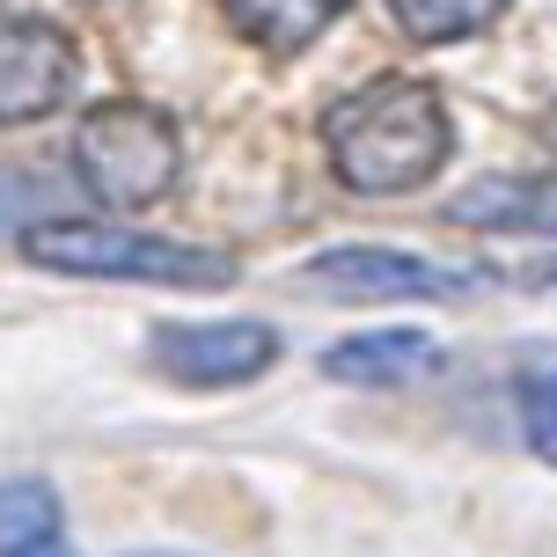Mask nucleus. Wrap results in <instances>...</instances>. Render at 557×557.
<instances>
[{"mask_svg":"<svg viewBox=\"0 0 557 557\" xmlns=\"http://www.w3.org/2000/svg\"><path fill=\"white\" fill-rule=\"evenodd\" d=\"M447 367L441 337L425 331H360L323 352V374L345 382V389H411V382H433Z\"/></svg>","mask_w":557,"mask_h":557,"instance_id":"0eeeda50","label":"nucleus"},{"mask_svg":"<svg viewBox=\"0 0 557 557\" xmlns=\"http://www.w3.org/2000/svg\"><path fill=\"white\" fill-rule=\"evenodd\" d=\"M447 221L476 235H550L557 243V176H476L447 198Z\"/></svg>","mask_w":557,"mask_h":557,"instance_id":"6e6552de","label":"nucleus"},{"mask_svg":"<svg viewBox=\"0 0 557 557\" xmlns=\"http://www.w3.org/2000/svg\"><path fill=\"white\" fill-rule=\"evenodd\" d=\"M154 367L184 389H243L278 367V331L272 323H162Z\"/></svg>","mask_w":557,"mask_h":557,"instance_id":"39448f33","label":"nucleus"},{"mask_svg":"<svg viewBox=\"0 0 557 557\" xmlns=\"http://www.w3.org/2000/svg\"><path fill=\"white\" fill-rule=\"evenodd\" d=\"M521 433H529V447L557 470V367L521 389Z\"/></svg>","mask_w":557,"mask_h":557,"instance_id":"f8f14e48","label":"nucleus"},{"mask_svg":"<svg viewBox=\"0 0 557 557\" xmlns=\"http://www.w3.org/2000/svg\"><path fill=\"white\" fill-rule=\"evenodd\" d=\"M331 169L345 191L360 198H396L418 191L425 176H441L455 154V117H447L441 88L411 82V74H382V82L352 88L323 125Z\"/></svg>","mask_w":557,"mask_h":557,"instance_id":"f257e3e1","label":"nucleus"},{"mask_svg":"<svg viewBox=\"0 0 557 557\" xmlns=\"http://www.w3.org/2000/svg\"><path fill=\"white\" fill-rule=\"evenodd\" d=\"M345 8H352V0H221L227 29H235L243 45H257L264 59L308 52V45H315Z\"/></svg>","mask_w":557,"mask_h":557,"instance_id":"1a4fd4ad","label":"nucleus"},{"mask_svg":"<svg viewBox=\"0 0 557 557\" xmlns=\"http://www.w3.org/2000/svg\"><path fill=\"white\" fill-rule=\"evenodd\" d=\"M0 543H8V557H74L66 521H59V492L45 484V476H8Z\"/></svg>","mask_w":557,"mask_h":557,"instance_id":"9d476101","label":"nucleus"},{"mask_svg":"<svg viewBox=\"0 0 557 557\" xmlns=\"http://www.w3.org/2000/svg\"><path fill=\"white\" fill-rule=\"evenodd\" d=\"M15 250L45 272L66 278H139V286H235V257L176 235H139V227H103V221H37L15 227Z\"/></svg>","mask_w":557,"mask_h":557,"instance_id":"f03ea898","label":"nucleus"},{"mask_svg":"<svg viewBox=\"0 0 557 557\" xmlns=\"http://www.w3.org/2000/svg\"><path fill=\"white\" fill-rule=\"evenodd\" d=\"M74 37L45 15H8V59H0V117L8 125H37L74 96Z\"/></svg>","mask_w":557,"mask_h":557,"instance_id":"423d86ee","label":"nucleus"},{"mask_svg":"<svg viewBox=\"0 0 557 557\" xmlns=\"http://www.w3.org/2000/svg\"><path fill=\"white\" fill-rule=\"evenodd\" d=\"M513 8V0H389L396 29L411 37V45H455V37H476V29H492Z\"/></svg>","mask_w":557,"mask_h":557,"instance_id":"9b49d317","label":"nucleus"},{"mask_svg":"<svg viewBox=\"0 0 557 557\" xmlns=\"http://www.w3.org/2000/svg\"><path fill=\"white\" fill-rule=\"evenodd\" d=\"M543 139H550V147H557V111H550V117H543Z\"/></svg>","mask_w":557,"mask_h":557,"instance_id":"ddd939ff","label":"nucleus"},{"mask_svg":"<svg viewBox=\"0 0 557 557\" xmlns=\"http://www.w3.org/2000/svg\"><path fill=\"white\" fill-rule=\"evenodd\" d=\"M484 272H462V264H433V257L411 250H374V243H352V250H323L301 264V286H315L323 301H455L470 294Z\"/></svg>","mask_w":557,"mask_h":557,"instance_id":"20e7f679","label":"nucleus"},{"mask_svg":"<svg viewBox=\"0 0 557 557\" xmlns=\"http://www.w3.org/2000/svg\"><path fill=\"white\" fill-rule=\"evenodd\" d=\"M147 557H162V550H147Z\"/></svg>","mask_w":557,"mask_h":557,"instance_id":"4468645a","label":"nucleus"},{"mask_svg":"<svg viewBox=\"0 0 557 557\" xmlns=\"http://www.w3.org/2000/svg\"><path fill=\"white\" fill-rule=\"evenodd\" d=\"M96 8H103V0H96Z\"/></svg>","mask_w":557,"mask_h":557,"instance_id":"2eb2a0df","label":"nucleus"},{"mask_svg":"<svg viewBox=\"0 0 557 557\" xmlns=\"http://www.w3.org/2000/svg\"><path fill=\"white\" fill-rule=\"evenodd\" d=\"M74 169H82V191L111 213H147L154 198L176 184L184 169V139L154 103H96L74 125Z\"/></svg>","mask_w":557,"mask_h":557,"instance_id":"7ed1b4c3","label":"nucleus"}]
</instances>
